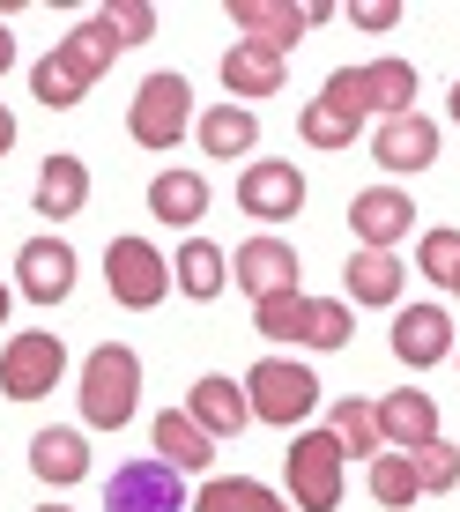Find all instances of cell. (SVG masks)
I'll list each match as a JSON object with an SVG mask.
<instances>
[{
    "label": "cell",
    "mask_w": 460,
    "mask_h": 512,
    "mask_svg": "<svg viewBox=\"0 0 460 512\" xmlns=\"http://www.w3.org/2000/svg\"><path fill=\"white\" fill-rule=\"evenodd\" d=\"M119 52H127V45H119L112 15H90V23H75V30H67V38L38 60V67H30V90H38L45 112H67V104L90 97V82L119 60Z\"/></svg>",
    "instance_id": "obj_1"
},
{
    "label": "cell",
    "mask_w": 460,
    "mask_h": 512,
    "mask_svg": "<svg viewBox=\"0 0 460 512\" xmlns=\"http://www.w3.org/2000/svg\"><path fill=\"white\" fill-rule=\"evenodd\" d=\"M253 334L268 342H305V349H342L357 320H349L342 297H305V290H282V297H260L253 305Z\"/></svg>",
    "instance_id": "obj_2"
},
{
    "label": "cell",
    "mask_w": 460,
    "mask_h": 512,
    "mask_svg": "<svg viewBox=\"0 0 460 512\" xmlns=\"http://www.w3.org/2000/svg\"><path fill=\"white\" fill-rule=\"evenodd\" d=\"M320 97L327 104H342V112H386V119H401V112H416V67L409 60H371V67H334V75L320 82Z\"/></svg>",
    "instance_id": "obj_3"
},
{
    "label": "cell",
    "mask_w": 460,
    "mask_h": 512,
    "mask_svg": "<svg viewBox=\"0 0 460 512\" xmlns=\"http://www.w3.org/2000/svg\"><path fill=\"white\" fill-rule=\"evenodd\" d=\"M134 394H141V357L134 349L127 342L90 349V364H82V423H97V431L134 423Z\"/></svg>",
    "instance_id": "obj_4"
},
{
    "label": "cell",
    "mask_w": 460,
    "mask_h": 512,
    "mask_svg": "<svg viewBox=\"0 0 460 512\" xmlns=\"http://www.w3.org/2000/svg\"><path fill=\"white\" fill-rule=\"evenodd\" d=\"M290 505L297 512H334L342 505V438L334 431H305V438H290Z\"/></svg>",
    "instance_id": "obj_5"
},
{
    "label": "cell",
    "mask_w": 460,
    "mask_h": 512,
    "mask_svg": "<svg viewBox=\"0 0 460 512\" xmlns=\"http://www.w3.org/2000/svg\"><path fill=\"white\" fill-rule=\"evenodd\" d=\"M245 401H253L260 423H305L312 409H320V379L305 372V364H282V357H260L253 372H245Z\"/></svg>",
    "instance_id": "obj_6"
},
{
    "label": "cell",
    "mask_w": 460,
    "mask_h": 512,
    "mask_svg": "<svg viewBox=\"0 0 460 512\" xmlns=\"http://www.w3.org/2000/svg\"><path fill=\"white\" fill-rule=\"evenodd\" d=\"M193 127V90L186 75H149L127 104V134L141 149H179V134Z\"/></svg>",
    "instance_id": "obj_7"
},
{
    "label": "cell",
    "mask_w": 460,
    "mask_h": 512,
    "mask_svg": "<svg viewBox=\"0 0 460 512\" xmlns=\"http://www.w3.org/2000/svg\"><path fill=\"white\" fill-rule=\"evenodd\" d=\"M104 282H112V297L127 312H156L164 290H171V260L149 238H112L104 245Z\"/></svg>",
    "instance_id": "obj_8"
},
{
    "label": "cell",
    "mask_w": 460,
    "mask_h": 512,
    "mask_svg": "<svg viewBox=\"0 0 460 512\" xmlns=\"http://www.w3.org/2000/svg\"><path fill=\"white\" fill-rule=\"evenodd\" d=\"M67 372V342L60 334H45V327H30V334H8V349H0V394L8 401H38L52 394Z\"/></svg>",
    "instance_id": "obj_9"
},
{
    "label": "cell",
    "mask_w": 460,
    "mask_h": 512,
    "mask_svg": "<svg viewBox=\"0 0 460 512\" xmlns=\"http://www.w3.org/2000/svg\"><path fill=\"white\" fill-rule=\"evenodd\" d=\"M186 505H193L186 475L171 461H156V453L112 468V490H104V512H186Z\"/></svg>",
    "instance_id": "obj_10"
},
{
    "label": "cell",
    "mask_w": 460,
    "mask_h": 512,
    "mask_svg": "<svg viewBox=\"0 0 460 512\" xmlns=\"http://www.w3.org/2000/svg\"><path fill=\"white\" fill-rule=\"evenodd\" d=\"M416 223V201L401 186H364L357 201H349V231L364 238V253H394L401 238H409Z\"/></svg>",
    "instance_id": "obj_11"
},
{
    "label": "cell",
    "mask_w": 460,
    "mask_h": 512,
    "mask_svg": "<svg viewBox=\"0 0 460 512\" xmlns=\"http://www.w3.org/2000/svg\"><path fill=\"white\" fill-rule=\"evenodd\" d=\"M230 282H238L253 305H260V297H282V290H297V253L260 231V238H245L238 253H230Z\"/></svg>",
    "instance_id": "obj_12"
},
{
    "label": "cell",
    "mask_w": 460,
    "mask_h": 512,
    "mask_svg": "<svg viewBox=\"0 0 460 512\" xmlns=\"http://www.w3.org/2000/svg\"><path fill=\"white\" fill-rule=\"evenodd\" d=\"M15 290H23L30 305H60V297L75 290V245L67 238H30L23 253H15Z\"/></svg>",
    "instance_id": "obj_13"
},
{
    "label": "cell",
    "mask_w": 460,
    "mask_h": 512,
    "mask_svg": "<svg viewBox=\"0 0 460 512\" xmlns=\"http://www.w3.org/2000/svg\"><path fill=\"white\" fill-rule=\"evenodd\" d=\"M238 208L260 216V223L297 216V208H305V171L297 164H245L238 171Z\"/></svg>",
    "instance_id": "obj_14"
},
{
    "label": "cell",
    "mask_w": 460,
    "mask_h": 512,
    "mask_svg": "<svg viewBox=\"0 0 460 512\" xmlns=\"http://www.w3.org/2000/svg\"><path fill=\"white\" fill-rule=\"evenodd\" d=\"M394 357L409 364V372L446 364V357H453V312H446V305H409V312H394Z\"/></svg>",
    "instance_id": "obj_15"
},
{
    "label": "cell",
    "mask_w": 460,
    "mask_h": 512,
    "mask_svg": "<svg viewBox=\"0 0 460 512\" xmlns=\"http://www.w3.org/2000/svg\"><path fill=\"white\" fill-rule=\"evenodd\" d=\"M230 30H238L245 45H268V52L290 60V45L312 30V15L290 8V0H230Z\"/></svg>",
    "instance_id": "obj_16"
},
{
    "label": "cell",
    "mask_w": 460,
    "mask_h": 512,
    "mask_svg": "<svg viewBox=\"0 0 460 512\" xmlns=\"http://www.w3.org/2000/svg\"><path fill=\"white\" fill-rule=\"evenodd\" d=\"M186 416L201 423L208 438H238L245 423H253L245 379H230V372H208V379H193V394H186Z\"/></svg>",
    "instance_id": "obj_17"
},
{
    "label": "cell",
    "mask_w": 460,
    "mask_h": 512,
    "mask_svg": "<svg viewBox=\"0 0 460 512\" xmlns=\"http://www.w3.org/2000/svg\"><path fill=\"white\" fill-rule=\"evenodd\" d=\"M371 156H379L386 171H423V164H438V119H423V112L379 119V134H371Z\"/></svg>",
    "instance_id": "obj_18"
},
{
    "label": "cell",
    "mask_w": 460,
    "mask_h": 512,
    "mask_svg": "<svg viewBox=\"0 0 460 512\" xmlns=\"http://www.w3.org/2000/svg\"><path fill=\"white\" fill-rule=\"evenodd\" d=\"M371 409H379V438H386L394 453H416V446H431V438H438V401L416 394V386H401V394L371 401Z\"/></svg>",
    "instance_id": "obj_19"
},
{
    "label": "cell",
    "mask_w": 460,
    "mask_h": 512,
    "mask_svg": "<svg viewBox=\"0 0 460 512\" xmlns=\"http://www.w3.org/2000/svg\"><path fill=\"white\" fill-rule=\"evenodd\" d=\"M82 201H90V164H82L75 149H52L45 171H38V216H82Z\"/></svg>",
    "instance_id": "obj_20"
},
{
    "label": "cell",
    "mask_w": 460,
    "mask_h": 512,
    "mask_svg": "<svg viewBox=\"0 0 460 512\" xmlns=\"http://www.w3.org/2000/svg\"><path fill=\"white\" fill-rule=\"evenodd\" d=\"M282 75H290V60L268 52V45H245V38H238V45L223 52V90H230V97H275Z\"/></svg>",
    "instance_id": "obj_21"
},
{
    "label": "cell",
    "mask_w": 460,
    "mask_h": 512,
    "mask_svg": "<svg viewBox=\"0 0 460 512\" xmlns=\"http://www.w3.org/2000/svg\"><path fill=\"white\" fill-rule=\"evenodd\" d=\"M193 134H201V149L208 156H253V141H260V119H253V104H208L201 119H193Z\"/></svg>",
    "instance_id": "obj_22"
},
{
    "label": "cell",
    "mask_w": 460,
    "mask_h": 512,
    "mask_svg": "<svg viewBox=\"0 0 460 512\" xmlns=\"http://www.w3.org/2000/svg\"><path fill=\"white\" fill-rule=\"evenodd\" d=\"M156 461H171L179 475H193V468L216 461V438H208L186 409H164V416H156Z\"/></svg>",
    "instance_id": "obj_23"
},
{
    "label": "cell",
    "mask_w": 460,
    "mask_h": 512,
    "mask_svg": "<svg viewBox=\"0 0 460 512\" xmlns=\"http://www.w3.org/2000/svg\"><path fill=\"white\" fill-rule=\"evenodd\" d=\"M30 468H38V483L67 490L90 475V446H82V431H38L30 438Z\"/></svg>",
    "instance_id": "obj_24"
},
{
    "label": "cell",
    "mask_w": 460,
    "mask_h": 512,
    "mask_svg": "<svg viewBox=\"0 0 460 512\" xmlns=\"http://www.w3.org/2000/svg\"><path fill=\"white\" fill-rule=\"evenodd\" d=\"M171 282L208 305V297H223V282H230V253H223V245H208V238H186L179 260H171Z\"/></svg>",
    "instance_id": "obj_25"
},
{
    "label": "cell",
    "mask_w": 460,
    "mask_h": 512,
    "mask_svg": "<svg viewBox=\"0 0 460 512\" xmlns=\"http://www.w3.org/2000/svg\"><path fill=\"white\" fill-rule=\"evenodd\" d=\"M186 512H290V498H275V490L253 483V475H216V483L193 490Z\"/></svg>",
    "instance_id": "obj_26"
},
{
    "label": "cell",
    "mask_w": 460,
    "mask_h": 512,
    "mask_svg": "<svg viewBox=\"0 0 460 512\" xmlns=\"http://www.w3.org/2000/svg\"><path fill=\"white\" fill-rule=\"evenodd\" d=\"M401 260L394 253H349V268H342V282H349V305H401Z\"/></svg>",
    "instance_id": "obj_27"
},
{
    "label": "cell",
    "mask_w": 460,
    "mask_h": 512,
    "mask_svg": "<svg viewBox=\"0 0 460 512\" xmlns=\"http://www.w3.org/2000/svg\"><path fill=\"white\" fill-rule=\"evenodd\" d=\"M149 216L156 223H179V231H186V223H201L208 216V179H201V171H164V179L149 186Z\"/></svg>",
    "instance_id": "obj_28"
},
{
    "label": "cell",
    "mask_w": 460,
    "mask_h": 512,
    "mask_svg": "<svg viewBox=\"0 0 460 512\" xmlns=\"http://www.w3.org/2000/svg\"><path fill=\"white\" fill-rule=\"evenodd\" d=\"M297 134H305L312 149H349V141L364 134V119L342 112V104H327V97H312L305 112H297Z\"/></svg>",
    "instance_id": "obj_29"
},
{
    "label": "cell",
    "mask_w": 460,
    "mask_h": 512,
    "mask_svg": "<svg viewBox=\"0 0 460 512\" xmlns=\"http://www.w3.org/2000/svg\"><path fill=\"white\" fill-rule=\"evenodd\" d=\"M327 431L342 438V453H371V461H379V409H371V401L342 394V401H334V423H327Z\"/></svg>",
    "instance_id": "obj_30"
},
{
    "label": "cell",
    "mask_w": 460,
    "mask_h": 512,
    "mask_svg": "<svg viewBox=\"0 0 460 512\" xmlns=\"http://www.w3.org/2000/svg\"><path fill=\"white\" fill-rule=\"evenodd\" d=\"M371 498L394 505V512H409V505L423 498V483H416L409 453H379V461H371Z\"/></svg>",
    "instance_id": "obj_31"
},
{
    "label": "cell",
    "mask_w": 460,
    "mask_h": 512,
    "mask_svg": "<svg viewBox=\"0 0 460 512\" xmlns=\"http://www.w3.org/2000/svg\"><path fill=\"white\" fill-rule=\"evenodd\" d=\"M409 468H416L423 498H431V490H453V483H460V446H446V438H431V446H416V453H409Z\"/></svg>",
    "instance_id": "obj_32"
},
{
    "label": "cell",
    "mask_w": 460,
    "mask_h": 512,
    "mask_svg": "<svg viewBox=\"0 0 460 512\" xmlns=\"http://www.w3.org/2000/svg\"><path fill=\"white\" fill-rule=\"evenodd\" d=\"M416 268L453 290V275H460V231H423L416 238Z\"/></svg>",
    "instance_id": "obj_33"
},
{
    "label": "cell",
    "mask_w": 460,
    "mask_h": 512,
    "mask_svg": "<svg viewBox=\"0 0 460 512\" xmlns=\"http://www.w3.org/2000/svg\"><path fill=\"white\" fill-rule=\"evenodd\" d=\"M112 30H119V45H141V38H156V8L149 0H112Z\"/></svg>",
    "instance_id": "obj_34"
},
{
    "label": "cell",
    "mask_w": 460,
    "mask_h": 512,
    "mask_svg": "<svg viewBox=\"0 0 460 512\" xmlns=\"http://www.w3.org/2000/svg\"><path fill=\"white\" fill-rule=\"evenodd\" d=\"M349 15H357L364 30H394V23H401V8H394V0H357Z\"/></svg>",
    "instance_id": "obj_35"
},
{
    "label": "cell",
    "mask_w": 460,
    "mask_h": 512,
    "mask_svg": "<svg viewBox=\"0 0 460 512\" xmlns=\"http://www.w3.org/2000/svg\"><path fill=\"white\" fill-rule=\"evenodd\" d=\"M8 149H15V112L0 104V156H8Z\"/></svg>",
    "instance_id": "obj_36"
},
{
    "label": "cell",
    "mask_w": 460,
    "mask_h": 512,
    "mask_svg": "<svg viewBox=\"0 0 460 512\" xmlns=\"http://www.w3.org/2000/svg\"><path fill=\"white\" fill-rule=\"evenodd\" d=\"M15 67V38H8V23H0V75Z\"/></svg>",
    "instance_id": "obj_37"
},
{
    "label": "cell",
    "mask_w": 460,
    "mask_h": 512,
    "mask_svg": "<svg viewBox=\"0 0 460 512\" xmlns=\"http://www.w3.org/2000/svg\"><path fill=\"white\" fill-rule=\"evenodd\" d=\"M453 127H460V82H453Z\"/></svg>",
    "instance_id": "obj_38"
},
{
    "label": "cell",
    "mask_w": 460,
    "mask_h": 512,
    "mask_svg": "<svg viewBox=\"0 0 460 512\" xmlns=\"http://www.w3.org/2000/svg\"><path fill=\"white\" fill-rule=\"evenodd\" d=\"M0 320H8V282H0Z\"/></svg>",
    "instance_id": "obj_39"
},
{
    "label": "cell",
    "mask_w": 460,
    "mask_h": 512,
    "mask_svg": "<svg viewBox=\"0 0 460 512\" xmlns=\"http://www.w3.org/2000/svg\"><path fill=\"white\" fill-rule=\"evenodd\" d=\"M453 364H460V342H453Z\"/></svg>",
    "instance_id": "obj_40"
},
{
    "label": "cell",
    "mask_w": 460,
    "mask_h": 512,
    "mask_svg": "<svg viewBox=\"0 0 460 512\" xmlns=\"http://www.w3.org/2000/svg\"><path fill=\"white\" fill-rule=\"evenodd\" d=\"M453 297H460V275H453Z\"/></svg>",
    "instance_id": "obj_41"
},
{
    "label": "cell",
    "mask_w": 460,
    "mask_h": 512,
    "mask_svg": "<svg viewBox=\"0 0 460 512\" xmlns=\"http://www.w3.org/2000/svg\"><path fill=\"white\" fill-rule=\"evenodd\" d=\"M45 512H67V505H45Z\"/></svg>",
    "instance_id": "obj_42"
}]
</instances>
